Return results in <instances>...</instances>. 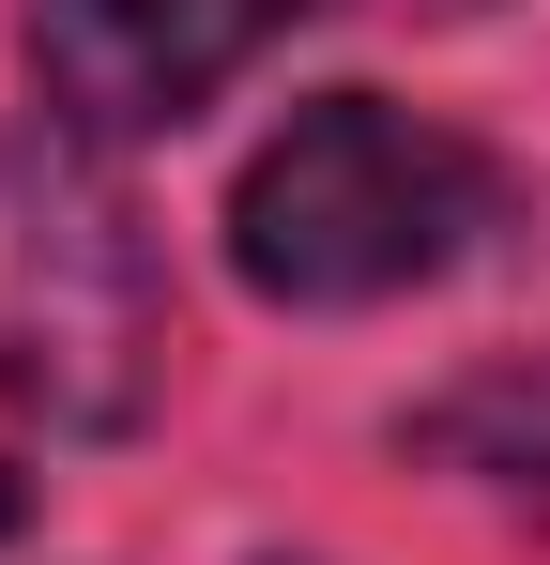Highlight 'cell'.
I'll return each mask as SVG.
<instances>
[{
    "mask_svg": "<svg viewBox=\"0 0 550 565\" xmlns=\"http://www.w3.org/2000/svg\"><path fill=\"white\" fill-rule=\"evenodd\" d=\"M398 459L458 473L505 520H550V352H505V367H458L444 397H413L398 413Z\"/></svg>",
    "mask_w": 550,
    "mask_h": 565,
    "instance_id": "4",
    "label": "cell"
},
{
    "mask_svg": "<svg viewBox=\"0 0 550 565\" xmlns=\"http://www.w3.org/2000/svg\"><path fill=\"white\" fill-rule=\"evenodd\" d=\"M0 535H15V473H0Z\"/></svg>",
    "mask_w": 550,
    "mask_h": 565,
    "instance_id": "5",
    "label": "cell"
},
{
    "mask_svg": "<svg viewBox=\"0 0 550 565\" xmlns=\"http://www.w3.org/2000/svg\"><path fill=\"white\" fill-rule=\"evenodd\" d=\"M306 0H31V77L62 138H169L230 93Z\"/></svg>",
    "mask_w": 550,
    "mask_h": 565,
    "instance_id": "3",
    "label": "cell"
},
{
    "mask_svg": "<svg viewBox=\"0 0 550 565\" xmlns=\"http://www.w3.org/2000/svg\"><path fill=\"white\" fill-rule=\"evenodd\" d=\"M413 15H474V0H413Z\"/></svg>",
    "mask_w": 550,
    "mask_h": 565,
    "instance_id": "6",
    "label": "cell"
},
{
    "mask_svg": "<svg viewBox=\"0 0 550 565\" xmlns=\"http://www.w3.org/2000/svg\"><path fill=\"white\" fill-rule=\"evenodd\" d=\"M505 214H520L505 153H474L458 122L382 107V93H321L245 153V184H230V276L261 306H398V290L458 276Z\"/></svg>",
    "mask_w": 550,
    "mask_h": 565,
    "instance_id": "1",
    "label": "cell"
},
{
    "mask_svg": "<svg viewBox=\"0 0 550 565\" xmlns=\"http://www.w3.org/2000/svg\"><path fill=\"white\" fill-rule=\"evenodd\" d=\"M169 382V276L77 138H0V413L46 444L138 428Z\"/></svg>",
    "mask_w": 550,
    "mask_h": 565,
    "instance_id": "2",
    "label": "cell"
}]
</instances>
